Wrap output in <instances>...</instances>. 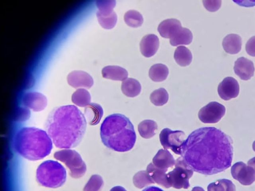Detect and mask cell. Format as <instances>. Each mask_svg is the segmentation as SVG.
<instances>
[{
    "instance_id": "1",
    "label": "cell",
    "mask_w": 255,
    "mask_h": 191,
    "mask_svg": "<svg viewBox=\"0 0 255 191\" xmlns=\"http://www.w3.org/2000/svg\"><path fill=\"white\" fill-rule=\"evenodd\" d=\"M232 138L219 129L205 127L192 132L181 147V157L193 171L212 175L231 167Z\"/></svg>"
},
{
    "instance_id": "2",
    "label": "cell",
    "mask_w": 255,
    "mask_h": 191,
    "mask_svg": "<svg viewBox=\"0 0 255 191\" xmlns=\"http://www.w3.org/2000/svg\"><path fill=\"white\" fill-rule=\"evenodd\" d=\"M86 127L84 114L73 105L55 107L45 123L46 131L52 142L61 149L77 146L84 137Z\"/></svg>"
},
{
    "instance_id": "3",
    "label": "cell",
    "mask_w": 255,
    "mask_h": 191,
    "mask_svg": "<svg viewBox=\"0 0 255 191\" xmlns=\"http://www.w3.org/2000/svg\"><path fill=\"white\" fill-rule=\"evenodd\" d=\"M100 136L105 146L120 152L130 150L136 138L132 123L120 113L113 114L105 118L101 125Z\"/></svg>"
},
{
    "instance_id": "4",
    "label": "cell",
    "mask_w": 255,
    "mask_h": 191,
    "mask_svg": "<svg viewBox=\"0 0 255 191\" xmlns=\"http://www.w3.org/2000/svg\"><path fill=\"white\" fill-rule=\"evenodd\" d=\"M14 147L16 151L24 158L37 161L48 155L53 145L47 132L34 127H24L16 133Z\"/></svg>"
},
{
    "instance_id": "5",
    "label": "cell",
    "mask_w": 255,
    "mask_h": 191,
    "mask_svg": "<svg viewBox=\"0 0 255 191\" xmlns=\"http://www.w3.org/2000/svg\"><path fill=\"white\" fill-rule=\"evenodd\" d=\"M66 171L59 162L47 160L42 162L37 168L36 178L41 186L49 188H58L65 183Z\"/></svg>"
},
{
    "instance_id": "6",
    "label": "cell",
    "mask_w": 255,
    "mask_h": 191,
    "mask_svg": "<svg viewBox=\"0 0 255 191\" xmlns=\"http://www.w3.org/2000/svg\"><path fill=\"white\" fill-rule=\"evenodd\" d=\"M54 157L65 164L69 170L70 176L73 178L83 177L87 171L85 163L76 150L64 149L55 152Z\"/></svg>"
},
{
    "instance_id": "7",
    "label": "cell",
    "mask_w": 255,
    "mask_h": 191,
    "mask_svg": "<svg viewBox=\"0 0 255 191\" xmlns=\"http://www.w3.org/2000/svg\"><path fill=\"white\" fill-rule=\"evenodd\" d=\"M193 172L180 157L175 160V168L167 174L168 182L171 187L175 189H187L190 186L189 180Z\"/></svg>"
},
{
    "instance_id": "8",
    "label": "cell",
    "mask_w": 255,
    "mask_h": 191,
    "mask_svg": "<svg viewBox=\"0 0 255 191\" xmlns=\"http://www.w3.org/2000/svg\"><path fill=\"white\" fill-rule=\"evenodd\" d=\"M159 140L164 149H169L175 154L181 155V147L185 140L183 131L164 128L159 134Z\"/></svg>"
},
{
    "instance_id": "9",
    "label": "cell",
    "mask_w": 255,
    "mask_h": 191,
    "mask_svg": "<svg viewBox=\"0 0 255 191\" xmlns=\"http://www.w3.org/2000/svg\"><path fill=\"white\" fill-rule=\"evenodd\" d=\"M225 112V106L218 102L212 101L200 109L198 117L204 123H215L220 120Z\"/></svg>"
},
{
    "instance_id": "10",
    "label": "cell",
    "mask_w": 255,
    "mask_h": 191,
    "mask_svg": "<svg viewBox=\"0 0 255 191\" xmlns=\"http://www.w3.org/2000/svg\"><path fill=\"white\" fill-rule=\"evenodd\" d=\"M231 171L233 178L243 185H251L255 181V171L243 162L234 164Z\"/></svg>"
},
{
    "instance_id": "11",
    "label": "cell",
    "mask_w": 255,
    "mask_h": 191,
    "mask_svg": "<svg viewBox=\"0 0 255 191\" xmlns=\"http://www.w3.org/2000/svg\"><path fill=\"white\" fill-rule=\"evenodd\" d=\"M239 91L238 81L231 77L224 78L218 87V94L225 100L236 97L239 94Z\"/></svg>"
},
{
    "instance_id": "12",
    "label": "cell",
    "mask_w": 255,
    "mask_h": 191,
    "mask_svg": "<svg viewBox=\"0 0 255 191\" xmlns=\"http://www.w3.org/2000/svg\"><path fill=\"white\" fill-rule=\"evenodd\" d=\"M235 73L241 79L248 80L254 76L255 67L253 62L248 59L241 57L235 61L234 66Z\"/></svg>"
},
{
    "instance_id": "13",
    "label": "cell",
    "mask_w": 255,
    "mask_h": 191,
    "mask_svg": "<svg viewBox=\"0 0 255 191\" xmlns=\"http://www.w3.org/2000/svg\"><path fill=\"white\" fill-rule=\"evenodd\" d=\"M22 102L27 107L34 111L44 109L47 105V98L42 94L37 92H30L24 95Z\"/></svg>"
},
{
    "instance_id": "14",
    "label": "cell",
    "mask_w": 255,
    "mask_h": 191,
    "mask_svg": "<svg viewBox=\"0 0 255 191\" xmlns=\"http://www.w3.org/2000/svg\"><path fill=\"white\" fill-rule=\"evenodd\" d=\"M159 45V41L157 36L149 34L141 39L139 44L140 50L144 57H150L156 53Z\"/></svg>"
},
{
    "instance_id": "15",
    "label": "cell",
    "mask_w": 255,
    "mask_h": 191,
    "mask_svg": "<svg viewBox=\"0 0 255 191\" xmlns=\"http://www.w3.org/2000/svg\"><path fill=\"white\" fill-rule=\"evenodd\" d=\"M67 81L70 85L75 88H90L93 84L92 78L83 71H74L69 74Z\"/></svg>"
},
{
    "instance_id": "16",
    "label": "cell",
    "mask_w": 255,
    "mask_h": 191,
    "mask_svg": "<svg viewBox=\"0 0 255 191\" xmlns=\"http://www.w3.org/2000/svg\"><path fill=\"white\" fill-rule=\"evenodd\" d=\"M181 28V24L179 20L175 18H170L161 22L157 30L162 37L170 39Z\"/></svg>"
},
{
    "instance_id": "17",
    "label": "cell",
    "mask_w": 255,
    "mask_h": 191,
    "mask_svg": "<svg viewBox=\"0 0 255 191\" xmlns=\"http://www.w3.org/2000/svg\"><path fill=\"white\" fill-rule=\"evenodd\" d=\"M153 164L157 168L168 171L175 164V160L170 153L166 149H160L152 159Z\"/></svg>"
},
{
    "instance_id": "18",
    "label": "cell",
    "mask_w": 255,
    "mask_h": 191,
    "mask_svg": "<svg viewBox=\"0 0 255 191\" xmlns=\"http://www.w3.org/2000/svg\"><path fill=\"white\" fill-rule=\"evenodd\" d=\"M103 113L102 106L96 103H90L85 107L84 110V116L91 125L98 124L103 115Z\"/></svg>"
},
{
    "instance_id": "19",
    "label": "cell",
    "mask_w": 255,
    "mask_h": 191,
    "mask_svg": "<svg viewBox=\"0 0 255 191\" xmlns=\"http://www.w3.org/2000/svg\"><path fill=\"white\" fill-rule=\"evenodd\" d=\"M242 38L237 34L231 33L226 35L222 41V46L228 53L235 54L238 53L242 47Z\"/></svg>"
},
{
    "instance_id": "20",
    "label": "cell",
    "mask_w": 255,
    "mask_h": 191,
    "mask_svg": "<svg viewBox=\"0 0 255 191\" xmlns=\"http://www.w3.org/2000/svg\"><path fill=\"white\" fill-rule=\"evenodd\" d=\"M146 171L155 183L167 189L171 187L167 181V171L158 169L150 163L147 166Z\"/></svg>"
},
{
    "instance_id": "21",
    "label": "cell",
    "mask_w": 255,
    "mask_h": 191,
    "mask_svg": "<svg viewBox=\"0 0 255 191\" xmlns=\"http://www.w3.org/2000/svg\"><path fill=\"white\" fill-rule=\"evenodd\" d=\"M103 77L115 81H125L127 79L128 73L123 67L118 66H108L105 67L102 71Z\"/></svg>"
},
{
    "instance_id": "22",
    "label": "cell",
    "mask_w": 255,
    "mask_h": 191,
    "mask_svg": "<svg viewBox=\"0 0 255 191\" xmlns=\"http://www.w3.org/2000/svg\"><path fill=\"white\" fill-rule=\"evenodd\" d=\"M141 89L139 82L133 78H127L123 82L121 86L123 93L128 97L137 96L140 94Z\"/></svg>"
},
{
    "instance_id": "23",
    "label": "cell",
    "mask_w": 255,
    "mask_h": 191,
    "mask_svg": "<svg viewBox=\"0 0 255 191\" xmlns=\"http://www.w3.org/2000/svg\"><path fill=\"white\" fill-rule=\"evenodd\" d=\"M192 39L193 35L191 31L187 28L182 27L170 39V43L173 46L188 45L192 42Z\"/></svg>"
},
{
    "instance_id": "24",
    "label": "cell",
    "mask_w": 255,
    "mask_h": 191,
    "mask_svg": "<svg viewBox=\"0 0 255 191\" xmlns=\"http://www.w3.org/2000/svg\"><path fill=\"white\" fill-rule=\"evenodd\" d=\"M157 129V124L153 120L146 119L140 122L138 125V131L140 135L143 138L149 139L155 134Z\"/></svg>"
},
{
    "instance_id": "25",
    "label": "cell",
    "mask_w": 255,
    "mask_h": 191,
    "mask_svg": "<svg viewBox=\"0 0 255 191\" xmlns=\"http://www.w3.org/2000/svg\"><path fill=\"white\" fill-rule=\"evenodd\" d=\"M174 58L176 63L181 66L189 65L192 60L191 51L185 46H180L175 49Z\"/></svg>"
},
{
    "instance_id": "26",
    "label": "cell",
    "mask_w": 255,
    "mask_h": 191,
    "mask_svg": "<svg viewBox=\"0 0 255 191\" xmlns=\"http://www.w3.org/2000/svg\"><path fill=\"white\" fill-rule=\"evenodd\" d=\"M169 73L167 67L162 64L152 65L148 72L149 77L154 82H162L165 80Z\"/></svg>"
},
{
    "instance_id": "27",
    "label": "cell",
    "mask_w": 255,
    "mask_h": 191,
    "mask_svg": "<svg viewBox=\"0 0 255 191\" xmlns=\"http://www.w3.org/2000/svg\"><path fill=\"white\" fill-rule=\"evenodd\" d=\"M207 191H236V187L231 181L223 179L210 183Z\"/></svg>"
},
{
    "instance_id": "28",
    "label": "cell",
    "mask_w": 255,
    "mask_h": 191,
    "mask_svg": "<svg viewBox=\"0 0 255 191\" xmlns=\"http://www.w3.org/2000/svg\"><path fill=\"white\" fill-rule=\"evenodd\" d=\"M71 98L74 104L81 107L87 106L91 101L90 94L83 89L77 90L73 94Z\"/></svg>"
},
{
    "instance_id": "29",
    "label": "cell",
    "mask_w": 255,
    "mask_h": 191,
    "mask_svg": "<svg viewBox=\"0 0 255 191\" xmlns=\"http://www.w3.org/2000/svg\"><path fill=\"white\" fill-rule=\"evenodd\" d=\"M124 18L125 23L132 27L140 26L143 21L142 15L135 10H129L126 12Z\"/></svg>"
},
{
    "instance_id": "30",
    "label": "cell",
    "mask_w": 255,
    "mask_h": 191,
    "mask_svg": "<svg viewBox=\"0 0 255 191\" xmlns=\"http://www.w3.org/2000/svg\"><path fill=\"white\" fill-rule=\"evenodd\" d=\"M133 183L138 189H142L150 184H155L146 171H140L133 177Z\"/></svg>"
},
{
    "instance_id": "31",
    "label": "cell",
    "mask_w": 255,
    "mask_h": 191,
    "mask_svg": "<svg viewBox=\"0 0 255 191\" xmlns=\"http://www.w3.org/2000/svg\"><path fill=\"white\" fill-rule=\"evenodd\" d=\"M168 98L167 92L162 88L155 90L150 96L151 102L156 106H162L165 104L168 101Z\"/></svg>"
},
{
    "instance_id": "32",
    "label": "cell",
    "mask_w": 255,
    "mask_h": 191,
    "mask_svg": "<svg viewBox=\"0 0 255 191\" xmlns=\"http://www.w3.org/2000/svg\"><path fill=\"white\" fill-rule=\"evenodd\" d=\"M103 186L102 177L99 175H93L84 186L83 191H100Z\"/></svg>"
},
{
    "instance_id": "33",
    "label": "cell",
    "mask_w": 255,
    "mask_h": 191,
    "mask_svg": "<svg viewBox=\"0 0 255 191\" xmlns=\"http://www.w3.org/2000/svg\"><path fill=\"white\" fill-rule=\"evenodd\" d=\"M97 15L100 25L105 29L113 28L117 23V16L114 11L107 16L101 15L98 13Z\"/></svg>"
},
{
    "instance_id": "34",
    "label": "cell",
    "mask_w": 255,
    "mask_h": 191,
    "mask_svg": "<svg viewBox=\"0 0 255 191\" xmlns=\"http://www.w3.org/2000/svg\"><path fill=\"white\" fill-rule=\"evenodd\" d=\"M115 0H99L97 1V5L99 11L97 12L103 16L111 14L113 11V8L116 5Z\"/></svg>"
},
{
    "instance_id": "35",
    "label": "cell",
    "mask_w": 255,
    "mask_h": 191,
    "mask_svg": "<svg viewBox=\"0 0 255 191\" xmlns=\"http://www.w3.org/2000/svg\"><path fill=\"white\" fill-rule=\"evenodd\" d=\"M203 3L205 8L209 11L214 12L218 10L221 7V0H203Z\"/></svg>"
},
{
    "instance_id": "36",
    "label": "cell",
    "mask_w": 255,
    "mask_h": 191,
    "mask_svg": "<svg viewBox=\"0 0 255 191\" xmlns=\"http://www.w3.org/2000/svg\"><path fill=\"white\" fill-rule=\"evenodd\" d=\"M246 50L249 55L255 57V36L251 37L246 43Z\"/></svg>"
},
{
    "instance_id": "37",
    "label": "cell",
    "mask_w": 255,
    "mask_h": 191,
    "mask_svg": "<svg viewBox=\"0 0 255 191\" xmlns=\"http://www.w3.org/2000/svg\"><path fill=\"white\" fill-rule=\"evenodd\" d=\"M142 191H164L161 189L155 187V186H150L148 187L143 190Z\"/></svg>"
},
{
    "instance_id": "38",
    "label": "cell",
    "mask_w": 255,
    "mask_h": 191,
    "mask_svg": "<svg viewBox=\"0 0 255 191\" xmlns=\"http://www.w3.org/2000/svg\"><path fill=\"white\" fill-rule=\"evenodd\" d=\"M248 165L249 166L252 167L255 171V157L248 161Z\"/></svg>"
},
{
    "instance_id": "39",
    "label": "cell",
    "mask_w": 255,
    "mask_h": 191,
    "mask_svg": "<svg viewBox=\"0 0 255 191\" xmlns=\"http://www.w3.org/2000/svg\"><path fill=\"white\" fill-rule=\"evenodd\" d=\"M110 191H127L124 187L122 186H115L112 188Z\"/></svg>"
},
{
    "instance_id": "40",
    "label": "cell",
    "mask_w": 255,
    "mask_h": 191,
    "mask_svg": "<svg viewBox=\"0 0 255 191\" xmlns=\"http://www.w3.org/2000/svg\"><path fill=\"white\" fill-rule=\"evenodd\" d=\"M191 191H205L204 190L200 187H194Z\"/></svg>"
},
{
    "instance_id": "41",
    "label": "cell",
    "mask_w": 255,
    "mask_h": 191,
    "mask_svg": "<svg viewBox=\"0 0 255 191\" xmlns=\"http://www.w3.org/2000/svg\"><path fill=\"white\" fill-rule=\"evenodd\" d=\"M253 149L255 151V141L253 143Z\"/></svg>"
}]
</instances>
